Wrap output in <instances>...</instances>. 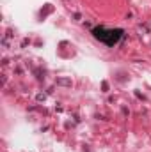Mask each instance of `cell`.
I'll use <instances>...</instances> for the list:
<instances>
[{"instance_id": "obj_1", "label": "cell", "mask_w": 151, "mask_h": 152, "mask_svg": "<svg viewBox=\"0 0 151 152\" xmlns=\"http://www.w3.org/2000/svg\"><path fill=\"white\" fill-rule=\"evenodd\" d=\"M93 36L98 39V41H101V42H105L107 46H114V44H117V41L123 37V30L121 28H115V30H109V28H94L93 30Z\"/></svg>"}]
</instances>
